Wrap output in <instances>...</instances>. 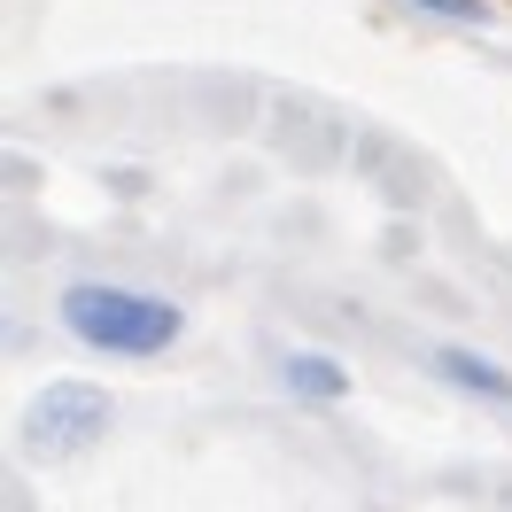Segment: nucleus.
I'll use <instances>...</instances> for the list:
<instances>
[{
  "instance_id": "nucleus-1",
  "label": "nucleus",
  "mask_w": 512,
  "mask_h": 512,
  "mask_svg": "<svg viewBox=\"0 0 512 512\" xmlns=\"http://www.w3.org/2000/svg\"><path fill=\"white\" fill-rule=\"evenodd\" d=\"M63 326L86 342V350H109V357H163L179 334H187V311L171 295H148V288H109V280H78L63 295Z\"/></svg>"
},
{
  "instance_id": "nucleus-2",
  "label": "nucleus",
  "mask_w": 512,
  "mask_h": 512,
  "mask_svg": "<svg viewBox=\"0 0 512 512\" xmlns=\"http://www.w3.org/2000/svg\"><path fill=\"white\" fill-rule=\"evenodd\" d=\"M109 419H117L109 388L55 381L24 404V450H32V458H78V450H94L101 435H109Z\"/></svg>"
},
{
  "instance_id": "nucleus-3",
  "label": "nucleus",
  "mask_w": 512,
  "mask_h": 512,
  "mask_svg": "<svg viewBox=\"0 0 512 512\" xmlns=\"http://www.w3.org/2000/svg\"><path fill=\"white\" fill-rule=\"evenodd\" d=\"M435 373H443L450 388H466V396L512 404V373H497V365H489V357H474V350H443V357H435Z\"/></svg>"
},
{
  "instance_id": "nucleus-4",
  "label": "nucleus",
  "mask_w": 512,
  "mask_h": 512,
  "mask_svg": "<svg viewBox=\"0 0 512 512\" xmlns=\"http://www.w3.org/2000/svg\"><path fill=\"white\" fill-rule=\"evenodd\" d=\"M288 388L303 404H342V396H350V373H342L334 357H319V350H295L288 357Z\"/></svg>"
},
{
  "instance_id": "nucleus-5",
  "label": "nucleus",
  "mask_w": 512,
  "mask_h": 512,
  "mask_svg": "<svg viewBox=\"0 0 512 512\" xmlns=\"http://www.w3.org/2000/svg\"><path fill=\"white\" fill-rule=\"evenodd\" d=\"M412 8H419V16H450V24H474V32L489 24V0H412Z\"/></svg>"
}]
</instances>
